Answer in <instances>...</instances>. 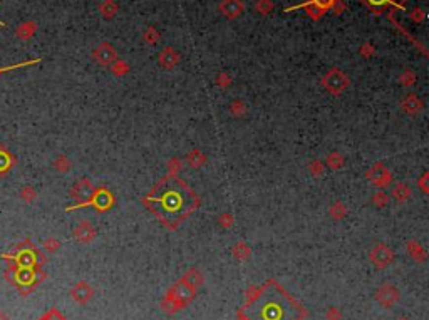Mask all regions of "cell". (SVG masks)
<instances>
[{
    "label": "cell",
    "mask_w": 429,
    "mask_h": 320,
    "mask_svg": "<svg viewBox=\"0 0 429 320\" xmlns=\"http://www.w3.org/2000/svg\"><path fill=\"white\" fill-rule=\"evenodd\" d=\"M349 84H351L349 77H347V75L344 74L342 71H339V69L329 71V72H327V75L324 77L325 89L329 91V92H332V94H335V96L346 91L347 87H349Z\"/></svg>",
    "instance_id": "cell-1"
},
{
    "label": "cell",
    "mask_w": 429,
    "mask_h": 320,
    "mask_svg": "<svg viewBox=\"0 0 429 320\" xmlns=\"http://www.w3.org/2000/svg\"><path fill=\"white\" fill-rule=\"evenodd\" d=\"M12 258H15L19 263H24L27 268H31L34 262L39 258V251L36 250V247H34L29 240H24L22 243H19L15 255H12Z\"/></svg>",
    "instance_id": "cell-2"
},
{
    "label": "cell",
    "mask_w": 429,
    "mask_h": 320,
    "mask_svg": "<svg viewBox=\"0 0 429 320\" xmlns=\"http://www.w3.org/2000/svg\"><path fill=\"white\" fill-rule=\"evenodd\" d=\"M371 262L376 265L379 270H382V268L389 267V265L394 262V251L390 250L389 247H386L384 243H379V245L374 247V250L371 251Z\"/></svg>",
    "instance_id": "cell-3"
},
{
    "label": "cell",
    "mask_w": 429,
    "mask_h": 320,
    "mask_svg": "<svg viewBox=\"0 0 429 320\" xmlns=\"http://www.w3.org/2000/svg\"><path fill=\"white\" fill-rule=\"evenodd\" d=\"M376 298L382 307L389 309V307H392L399 300V290L394 287V285L384 284L379 290H377Z\"/></svg>",
    "instance_id": "cell-4"
},
{
    "label": "cell",
    "mask_w": 429,
    "mask_h": 320,
    "mask_svg": "<svg viewBox=\"0 0 429 320\" xmlns=\"http://www.w3.org/2000/svg\"><path fill=\"white\" fill-rule=\"evenodd\" d=\"M92 193H94V188H92L91 181L80 179L79 183H76L74 186H72L71 195H72V198H74V200L80 201V205H78V206H84L89 200H91Z\"/></svg>",
    "instance_id": "cell-5"
},
{
    "label": "cell",
    "mask_w": 429,
    "mask_h": 320,
    "mask_svg": "<svg viewBox=\"0 0 429 320\" xmlns=\"http://www.w3.org/2000/svg\"><path fill=\"white\" fill-rule=\"evenodd\" d=\"M195 293H196V290H193L191 287H188V285H186L183 280H180V282H178V284L175 285V287H173L171 290H169L168 295H171L173 298H175V300H178L181 305L185 307L186 304H190V302L193 300Z\"/></svg>",
    "instance_id": "cell-6"
},
{
    "label": "cell",
    "mask_w": 429,
    "mask_h": 320,
    "mask_svg": "<svg viewBox=\"0 0 429 320\" xmlns=\"http://www.w3.org/2000/svg\"><path fill=\"white\" fill-rule=\"evenodd\" d=\"M367 178L371 179L372 183L376 184V186L384 188V186H389V184H390V181H392V175H390V171H388L379 163V164H376V166H374L372 170L367 173Z\"/></svg>",
    "instance_id": "cell-7"
},
{
    "label": "cell",
    "mask_w": 429,
    "mask_h": 320,
    "mask_svg": "<svg viewBox=\"0 0 429 320\" xmlns=\"http://www.w3.org/2000/svg\"><path fill=\"white\" fill-rule=\"evenodd\" d=\"M86 205H94L97 210H101V212H104V210L111 208L113 205V196L109 191H106V189H97V191L92 193L91 200L87 201ZM84 205V206H86Z\"/></svg>",
    "instance_id": "cell-8"
},
{
    "label": "cell",
    "mask_w": 429,
    "mask_h": 320,
    "mask_svg": "<svg viewBox=\"0 0 429 320\" xmlns=\"http://www.w3.org/2000/svg\"><path fill=\"white\" fill-rule=\"evenodd\" d=\"M74 237L80 243H91L96 238V230L89 221H80L74 228Z\"/></svg>",
    "instance_id": "cell-9"
},
{
    "label": "cell",
    "mask_w": 429,
    "mask_h": 320,
    "mask_svg": "<svg viewBox=\"0 0 429 320\" xmlns=\"http://www.w3.org/2000/svg\"><path fill=\"white\" fill-rule=\"evenodd\" d=\"M220 10L228 19H236L238 15L243 14L245 5L241 0H223L222 5H220Z\"/></svg>",
    "instance_id": "cell-10"
},
{
    "label": "cell",
    "mask_w": 429,
    "mask_h": 320,
    "mask_svg": "<svg viewBox=\"0 0 429 320\" xmlns=\"http://www.w3.org/2000/svg\"><path fill=\"white\" fill-rule=\"evenodd\" d=\"M401 107H402V111H404L406 114L416 116V114H419V112L423 111L424 104L416 94H407L406 98L401 101Z\"/></svg>",
    "instance_id": "cell-11"
},
{
    "label": "cell",
    "mask_w": 429,
    "mask_h": 320,
    "mask_svg": "<svg viewBox=\"0 0 429 320\" xmlns=\"http://www.w3.org/2000/svg\"><path fill=\"white\" fill-rule=\"evenodd\" d=\"M92 295H94V290L89 287L86 282H80V284H78L72 288V298L76 302H79V304H86V302L91 300Z\"/></svg>",
    "instance_id": "cell-12"
},
{
    "label": "cell",
    "mask_w": 429,
    "mask_h": 320,
    "mask_svg": "<svg viewBox=\"0 0 429 320\" xmlns=\"http://www.w3.org/2000/svg\"><path fill=\"white\" fill-rule=\"evenodd\" d=\"M17 159L14 154H10V151L3 146H0V176H5L12 168L15 166Z\"/></svg>",
    "instance_id": "cell-13"
},
{
    "label": "cell",
    "mask_w": 429,
    "mask_h": 320,
    "mask_svg": "<svg viewBox=\"0 0 429 320\" xmlns=\"http://www.w3.org/2000/svg\"><path fill=\"white\" fill-rule=\"evenodd\" d=\"M94 57H96L97 62H101V64L108 66V64H111L114 59H116V50H114L109 44H103L94 52Z\"/></svg>",
    "instance_id": "cell-14"
},
{
    "label": "cell",
    "mask_w": 429,
    "mask_h": 320,
    "mask_svg": "<svg viewBox=\"0 0 429 320\" xmlns=\"http://www.w3.org/2000/svg\"><path fill=\"white\" fill-rule=\"evenodd\" d=\"M181 280H183L185 284L188 285V287L193 288V290H198L203 285V275L196 270V268H191V270L186 272L185 277Z\"/></svg>",
    "instance_id": "cell-15"
},
{
    "label": "cell",
    "mask_w": 429,
    "mask_h": 320,
    "mask_svg": "<svg viewBox=\"0 0 429 320\" xmlns=\"http://www.w3.org/2000/svg\"><path fill=\"white\" fill-rule=\"evenodd\" d=\"M178 61H180V56H178V52L175 49L171 47H166L163 50V54L159 56V62L163 64L166 69H171V67H175L178 64Z\"/></svg>",
    "instance_id": "cell-16"
},
{
    "label": "cell",
    "mask_w": 429,
    "mask_h": 320,
    "mask_svg": "<svg viewBox=\"0 0 429 320\" xmlns=\"http://www.w3.org/2000/svg\"><path fill=\"white\" fill-rule=\"evenodd\" d=\"M250 255H252V250H250V247L246 245L245 242H238L235 247H233V256H235L238 262H245V260H248Z\"/></svg>",
    "instance_id": "cell-17"
},
{
    "label": "cell",
    "mask_w": 429,
    "mask_h": 320,
    "mask_svg": "<svg viewBox=\"0 0 429 320\" xmlns=\"http://www.w3.org/2000/svg\"><path fill=\"white\" fill-rule=\"evenodd\" d=\"M407 251H409L411 258L416 262H424L426 260V251L423 250V247L418 242H409L407 243Z\"/></svg>",
    "instance_id": "cell-18"
},
{
    "label": "cell",
    "mask_w": 429,
    "mask_h": 320,
    "mask_svg": "<svg viewBox=\"0 0 429 320\" xmlns=\"http://www.w3.org/2000/svg\"><path fill=\"white\" fill-rule=\"evenodd\" d=\"M392 196L396 198L397 203H404V201L409 200V196H411V189H409V186H407V184H402V183H401V184H397V186L394 188Z\"/></svg>",
    "instance_id": "cell-19"
},
{
    "label": "cell",
    "mask_w": 429,
    "mask_h": 320,
    "mask_svg": "<svg viewBox=\"0 0 429 320\" xmlns=\"http://www.w3.org/2000/svg\"><path fill=\"white\" fill-rule=\"evenodd\" d=\"M188 163H190L193 168H199V166H203V164L206 163V158H205V154H203L201 151L193 149V151H191V153L188 154Z\"/></svg>",
    "instance_id": "cell-20"
},
{
    "label": "cell",
    "mask_w": 429,
    "mask_h": 320,
    "mask_svg": "<svg viewBox=\"0 0 429 320\" xmlns=\"http://www.w3.org/2000/svg\"><path fill=\"white\" fill-rule=\"evenodd\" d=\"M163 309H164V312H168V314H175V312H178V310L183 309V305H181L178 300H175L171 295H166V298L163 300Z\"/></svg>",
    "instance_id": "cell-21"
},
{
    "label": "cell",
    "mask_w": 429,
    "mask_h": 320,
    "mask_svg": "<svg viewBox=\"0 0 429 320\" xmlns=\"http://www.w3.org/2000/svg\"><path fill=\"white\" fill-rule=\"evenodd\" d=\"M327 164H329V168H332V170H341L344 164H346V159H344L341 153H330L329 156H327Z\"/></svg>",
    "instance_id": "cell-22"
},
{
    "label": "cell",
    "mask_w": 429,
    "mask_h": 320,
    "mask_svg": "<svg viewBox=\"0 0 429 320\" xmlns=\"http://www.w3.org/2000/svg\"><path fill=\"white\" fill-rule=\"evenodd\" d=\"M346 214H347V210L341 201H335V203L330 206V216H332L334 220H342Z\"/></svg>",
    "instance_id": "cell-23"
},
{
    "label": "cell",
    "mask_w": 429,
    "mask_h": 320,
    "mask_svg": "<svg viewBox=\"0 0 429 320\" xmlns=\"http://www.w3.org/2000/svg\"><path fill=\"white\" fill-rule=\"evenodd\" d=\"M230 112L233 116L241 117L246 112V104L243 103V101H240V99L233 101V103L230 104Z\"/></svg>",
    "instance_id": "cell-24"
},
{
    "label": "cell",
    "mask_w": 429,
    "mask_h": 320,
    "mask_svg": "<svg viewBox=\"0 0 429 320\" xmlns=\"http://www.w3.org/2000/svg\"><path fill=\"white\" fill-rule=\"evenodd\" d=\"M54 168L61 173H67L71 170V161L66 156H59L56 158V161H54Z\"/></svg>",
    "instance_id": "cell-25"
},
{
    "label": "cell",
    "mask_w": 429,
    "mask_h": 320,
    "mask_svg": "<svg viewBox=\"0 0 429 320\" xmlns=\"http://www.w3.org/2000/svg\"><path fill=\"white\" fill-rule=\"evenodd\" d=\"M117 7L114 5V3L111 2V0H106V2L101 5V12H103L104 17H108V19H111V17H114V14H116Z\"/></svg>",
    "instance_id": "cell-26"
},
{
    "label": "cell",
    "mask_w": 429,
    "mask_h": 320,
    "mask_svg": "<svg viewBox=\"0 0 429 320\" xmlns=\"http://www.w3.org/2000/svg\"><path fill=\"white\" fill-rule=\"evenodd\" d=\"M32 32H36V24H25L17 31V36L22 37V39H29L32 36Z\"/></svg>",
    "instance_id": "cell-27"
},
{
    "label": "cell",
    "mask_w": 429,
    "mask_h": 320,
    "mask_svg": "<svg viewBox=\"0 0 429 320\" xmlns=\"http://www.w3.org/2000/svg\"><path fill=\"white\" fill-rule=\"evenodd\" d=\"M310 3H313L315 7H318L320 10H329V8L335 7V3H337V0H309Z\"/></svg>",
    "instance_id": "cell-28"
},
{
    "label": "cell",
    "mask_w": 429,
    "mask_h": 320,
    "mask_svg": "<svg viewBox=\"0 0 429 320\" xmlns=\"http://www.w3.org/2000/svg\"><path fill=\"white\" fill-rule=\"evenodd\" d=\"M40 59H34V61H27V62H22V64H14V66H7V67H0V75L3 72H8V71H14V69H19V67H27V66H34V64H39Z\"/></svg>",
    "instance_id": "cell-29"
},
{
    "label": "cell",
    "mask_w": 429,
    "mask_h": 320,
    "mask_svg": "<svg viewBox=\"0 0 429 320\" xmlns=\"http://www.w3.org/2000/svg\"><path fill=\"white\" fill-rule=\"evenodd\" d=\"M300 7L307 8V14H309L310 17H312V19H318V17L324 15V10H320V8L315 7V5H313V3H310V2L304 3V5H300Z\"/></svg>",
    "instance_id": "cell-30"
},
{
    "label": "cell",
    "mask_w": 429,
    "mask_h": 320,
    "mask_svg": "<svg viewBox=\"0 0 429 320\" xmlns=\"http://www.w3.org/2000/svg\"><path fill=\"white\" fill-rule=\"evenodd\" d=\"M36 196H37V193L34 191V188H31V186H25L22 191H20V198H22L25 203H32V201L36 200Z\"/></svg>",
    "instance_id": "cell-31"
},
{
    "label": "cell",
    "mask_w": 429,
    "mask_h": 320,
    "mask_svg": "<svg viewBox=\"0 0 429 320\" xmlns=\"http://www.w3.org/2000/svg\"><path fill=\"white\" fill-rule=\"evenodd\" d=\"M309 171L312 173L313 176L324 175V164H322V161H318V159H313V161L309 164Z\"/></svg>",
    "instance_id": "cell-32"
},
{
    "label": "cell",
    "mask_w": 429,
    "mask_h": 320,
    "mask_svg": "<svg viewBox=\"0 0 429 320\" xmlns=\"http://www.w3.org/2000/svg\"><path fill=\"white\" fill-rule=\"evenodd\" d=\"M364 2H366L372 10H382V8H384L386 5H389L392 0H364Z\"/></svg>",
    "instance_id": "cell-33"
},
{
    "label": "cell",
    "mask_w": 429,
    "mask_h": 320,
    "mask_svg": "<svg viewBox=\"0 0 429 320\" xmlns=\"http://www.w3.org/2000/svg\"><path fill=\"white\" fill-rule=\"evenodd\" d=\"M113 72L117 75V77H119V75H124L127 71H129V67H127V64L126 62H122V61H117L116 64H113Z\"/></svg>",
    "instance_id": "cell-34"
},
{
    "label": "cell",
    "mask_w": 429,
    "mask_h": 320,
    "mask_svg": "<svg viewBox=\"0 0 429 320\" xmlns=\"http://www.w3.org/2000/svg\"><path fill=\"white\" fill-rule=\"evenodd\" d=\"M280 314H282V310H280L277 305H273L265 312V319L267 320H277L280 317Z\"/></svg>",
    "instance_id": "cell-35"
},
{
    "label": "cell",
    "mask_w": 429,
    "mask_h": 320,
    "mask_svg": "<svg viewBox=\"0 0 429 320\" xmlns=\"http://www.w3.org/2000/svg\"><path fill=\"white\" fill-rule=\"evenodd\" d=\"M414 82H416V75L413 72H409V71H406V72L401 75V84H402V86H413Z\"/></svg>",
    "instance_id": "cell-36"
},
{
    "label": "cell",
    "mask_w": 429,
    "mask_h": 320,
    "mask_svg": "<svg viewBox=\"0 0 429 320\" xmlns=\"http://www.w3.org/2000/svg\"><path fill=\"white\" fill-rule=\"evenodd\" d=\"M144 39H146V42H150V44H156L159 39V34L151 27V29H148L146 34H144Z\"/></svg>",
    "instance_id": "cell-37"
},
{
    "label": "cell",
    "mask_w": 429,
    "mask_h": 320,
    "mask_svg": "<svg viewBox=\"0 0 429 320\" xmlns=\"http://www.w3.org/2000/svg\"><path fill=\"white\" fill-rule=\"evenodd\" d=\"M372 201H374V205H377V206H384L389 201V198L386 193H376V195L372 196Z\"/></svg>",
    "instance_id": "cell-38"
},
{
    "label": "cell",
    "mask_w": 429,
    "mask_h": 320,
    "mask_svg": "<svg viewBox=\"0 0 429 320\" xmlns=\"http://www.w3.org/2000/svg\"><path fill=\"white\" fill-rule=\"evenodd\" d=\"M216 84H218L220 87H228L232 84V77L228 74H220L218 79H216Z\"/></svg>",
    "instance_id": "cell-39"
},
{
    "label": "cell",
    "mask_w": 429,
    "mask_h": 320,
    "mask_svg": "<svg viewBox=\"0 0 429 320\" xmlns=\"http://www.w3.org/2000/svg\"><path fill=\"white\" fill-rule=\"evenodd\" d=\"M327 320H341L342 319V314L339 309H335V307H332V309H329V312H327Z\"/></svg>",
    "instance_id": "cell-40"
},
{
    "label": "cell",
    "mask_w": 429,
    "mask_h": 320,
    "mask_svg": "<svg viewBox=\"0 0 429 320\" xmlns=\"http://www.w3.org/2000/svg\"><path fill=\"white\" fill-rule=\"evenodd\" d=\"M220 225L223 226V228H230V226L233 225V216L232 214H222V218H220Z\"/></svg>",
    "instance_id": "cell-41"
},
{
    "label": "cell",
    "mask_w": 429,
    "mask_h": 320,
    "mask_svg": "<svg viewBox=\"0 0 429 320\" xmlns=\"http://www.w3.org/2000/svg\"><path fill=\"white\" fill-rule=\"evenodd\" d=\"M45 248H47L49 251H56L57 248H59V242L56 238H49V240H45Z\"/></svg>",
    "instance_id": "cell-42"
},
{
    "label": "cell",
    "mask_w": 429,
    "mask_h": 320,
    "mask_svg": "<svg viewBox=\"0 0 429 320\" xmlns=\"http://www.w3.org/2000/svg\"><path fill=\"white\" fill-rule=\"evenodd\" d=\"M273 7L272 5V2H269V0H262L260 3H258V10L262 12V14H269V10Z\"/></svg>",
    "instance_id": "cell-43"
},
{
    "label": "cell",
    "mask_w": 429,
    "mask_h": 320,
    "mask_svg": "<svg viewBox=\"0 0 429 320\" xmlns=\"http://www.w3.org/2000/svg\"><path fill=\"white\" fill-rule=\"evenodd\" d=\"M360 54H362L364 57H371L374 54V49L371 45H364V47H360Z\"/></svg>",
    "instance_id": "cell-44"
},
{
    "label": "cell",
    "mask_w": 429,
    "mask_h": 320,
    "mask_svg": "<svg viewBox=\"0 0 429 320\" xmlns=\"http://www.w3.org/2000/svg\"><path fill=\"white\" fill-rule=\"evenodd\" d=\"M44 320H64V317L59 312H56V310H52V312H50L49 315H45Z\"/></svg>",
    "instance_id": "cell-45"
},
{
    "label": "cell",
    "mask_w": 429,
    "mask_h": 320,
    "mask_svg": "<svg viewBox=\"0 0 429 320\" xmlns=\"http://www.w3.org/2000/svg\"><path fill=\"white\" fill-rule=\"evenodd\" d=\"M426 181H428V175H424V176H423V179H421V188H423V191H424V193H428Z\"/></svg>",
    "instance_id": "cell-46"
},
{
    "label": "cell",
    "mask_w": 429,
    "mask_h": 320,
    "mask_svg": "<svg viewBox=\"0 0 429 320\" xmlns=\"http://www.w3.org/2000/svg\"><path fill=\"white\" fill-rule=\"evenodd\" d=\"M0 25H3V22H0Z\"/></svg>",
    "instance_id": "cell-47"
}]
</instances>
